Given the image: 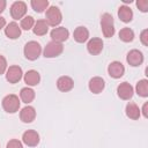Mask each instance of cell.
<instances>
[{"mask_svg":"<svg viewBox=\"0 0 148 148\" xmlns=\"http://www.w3.org/2000/svg\"><path fill=\"white\" fill-rule=\"evenodd\" d=\"M101 27L104 37L110 38L114 35V25H113V17L109 13H104L101 17Z\"/></svg>","mask_w":148,"mask_h":148,"instance_id":"1","label":"cell"},{"mask_svg":"<svg viewBox=\"0 0 148 148\" xmlns=\"http://www.w3.org/2000/svg\"><path fill=\"white\" fill-rule=\"evenodd\" d=\"M62 20V15H61V12L58 7L56 6H51L46 9V13H45V21L49 25H52V27H56L58 25Z\"/></svg>","mask_w":148,"mask_h":148,"instance_id":"2","label":"cell"},{"mask_svg":"<svg viewBox=\"0 0 148 148\" xmlns=\"http://www.w3.org/2000/svg\"><path fill=\"white\" fill-rule=\"evenodd\" d=\"M24 56L29 60H36L42 53V46L35 40H30L24 46Z\"/></svg>","mask_w":148,"mask_h":148,"instance_id":"3","label":"cell"},{"mask_svg":"<svg viewBox=\"0 0 148 148\" xmlns=\"http://www.w3.org/2000/svg\"><path fill=\"white\" fill-rule=\"evenodd\" d=\"M2 108L8 113H15L20 109V99L16 95L10 94L3 97L2 99Z\"/></svg>","mask_w":148,"mask_h":148,"instance_id":"4","label":"cell"},{"mask_svg":"<svg viewBox=\"0 0 148 148\" xmlns=\"http://www.w3.org/2000/svg\"><path fill=\"white\" fill-rule=\"evenodd\" d=\"M64 51V46L60 43H56V42H50L45 49H44V57L45 58H56L58 56H60Z\"/></svg>","mask_w":148,"mask_h":148,"instance_id":"5","label":"cell"},{"mask_svg":"<svg viewBox=\"0 0 148 148\" xmlns=\"http://www.w3.org/2000/svg\"><path fill=\"white\" fill-rule=\"evenodd\" d=\"M27 13V5L23 1H15L10 6V15L14 20L22 18Z\"/></svg>","mask_w":148,"mask_h":148,"instance_id":"6","label":"cell"},{"mask_svg":"<svg viewBox=\"0 0 148 148\" xmlns=\"http://www.w3.org/2000/svg\"><path fill=\"white\" fill-rule=\"evenodd\" d=\"M22 75H23L22 68L20 66L14 65V66H10L7 69V72H6V80L9 83H16V82H18L22 79Z\"/></svg>","mask_w":148,"mask_h":148,"instance_id":"7","label":"cell"},{"mask_svg":"<svg viewBox=\"0 0 148 148\" xmlns=\"http://www.w3.org/2000/svg\"><path fill=\"white\" fill-rule=\"evenodd\" d=\"M22 141L29 147H35L39 143V134L34 130H28L23 133Z\"/></svg>","mask_w":148,"mask_h":148,"instance_id":"8","label":"cell"},{"mask_svg":"<svg viewBox=\"0 0 148 148\" xmlns=\"http://www.w3.org/2000/svg\"><path fill=\"white\" fill-rule=\"evenodd\" d=\"M108 73H109V75H110L111 77H113V79H119V77H121V76L124 75V73H125V67H124V65H123L121 62H119V61H112V62L109 65V67H108Z\"/></svg>","mask_w":148,"mask_h":148,"instance_id":"9","label":"cell"},{"mask_svg":"<svg viewBox=\"0 0 148 148\" xmlns=\"http://www.w3.org/2000/svg\"><path fill=\"white\" fill-rule=\"evenodd\" d=\"M69 36V32L66 28L64 27H59V28H54L52 31H51V38H52V42H56V43H62L65 42Z\"/></svg>","mask_w":148,"mask_h":148,"instance_id":"10","label":"cell"},{"mask_svg":"<svg viewBox=\"0 0 148 148\" xmlns=\"http://www.w3.org/2000/svg\"><path fill=\"white\" fill-rule=\"evenodd\" d=\"M126 60H127V62H128L131 66L136 67V66H140V65L143 62V54H142V52L139 51V50H131V51L127 53Z\"/></svg>","mask_w":148,"mask_h":148,"instance_id":"11","label":"cell"},{"mask_svg":"<svg viewBox=\"0 0 148 148\" xmlns=\"http://www.w3.org/2000/svg\"><path fill=\"white\" fill-rule=\"evenodd\" d=\"M133 92H134L133 87H132L128 82H123V83H120V84L118 86V88H117V94H118V96H119L121 99H125V101L132 98Z\"/></svg>","mask_w":148,"mask_h":148,"instance_id":"12","label":"cell"},{"mask_svg":"<svg viewBox=\"0 0 148 148\" xmlns=\"http://www.w3.org/2000/svg\"><path fill=\"white\" fill-rule=\"evenodd\" d=\"M103 45H104V44H103V40H102L101 38L95 37V38H91V39L88 42V44H87V50H88V52H89L90 54L97 56V54H99V53L102 52Z\"/></svg>","mask_w":148,"mask_h":148,"instance_id":"13","label":"cell"},{"mask_svg":"<svg viewBox=\"0 0 148 148\" xmlns=\"http://www.w3.org/2000/svg\"><path fill=\"white\" fill-rule=\"evenodd\" d=\"M104 87H105V82L99 76H94L89 81V90L92 94H99V92H102L103 89H104Z\"/></svg>","mask_w":148,"mask_h":148,"instance_id":"14","label":"cell"},{"mask_svg":"<svg viewBox=\"0 0 148 148\" xmlns=\"http://www.w3.org/2000/svg\"><path fill=\"white\" fill-rule=\"evenodd\" d=\"M73 87H74V81L69 76H60L57 81V88L60 91H64V92L69 91L73 89Z\"/></svg>","mask_w":148,"mask_h":148,"instance_id":"15","label":"cell"},{"mask_svg":"<svg viewBox=\"0 0 148 148\" xmlns=\"http://www.w3.org/2000/svg\"><path fill=\"white\" fill-rule=\"evenodd\" d=\"M5 34H6V36L8 38L16 39V38H18L21 36V28L18 27V24L16 22H10L5 28Z\"/></svg>","mask_w":148,"mask_h":148,"instance_id":"16","label":"cell"},{"mask_svg":"<svg viewBox=\"0 0 148 148\" xmlns=\"http://www.w3.org/2000/svg\"><path fill=\"white\" fill-rule=\"evenodd\" d=\"M20 118H21V120L23 123H27V124L34 121L35 118H36V111H35V109L32 106H30V105L23 108L21 110V112H20Z\"/></svg>","mask_w":148,"mask_h":148,"instance_id":"17","label":"cell"},{"mask_svg":"<svg viewBox=\"0 0 148 148\" xmlns=\"http://www.w3.org/2000/svg\"><path fill=\"white\" fill-rule=\"evenodd\" d=\"M40 81V75L37 71L30 69L24 74V82L28 86H37Z\"/></svg>","mask_w":148,"mask_h":148,"instance_id":"18","label":"cell"},{"mask_svg":"<svg viewBox=\"0 0 148 148\" xmlns=\"http://www.w3.org/2000/svg\"><path fill=\"white\" fill-rule=\"evenodd\" d=\"M73 37L77 43H84L89 38V31L84 27H77L73 32Z\"/></svg>","mask_w":148,"mask_h":148,"instance_id":"19","label":"cell"},{"mask_svg":"<svg viewBox=\"0 0 148 148\" xmlns=\"http://www.w3.org/2000/svg\"><path fill=\"white\" fill-rule=\"evenodd\" d=\"M47 30H49V24L46 23L45 20H38V21H36L35 24H34V28H32L34 34L37 35V36H44V35H46Z\"/></svg>","mask_w":148,"mask_h":148,"instance_id":"20","label":"cell"},{"mask_svg":"<svg viewBox=\"0 0 148 148\" xmlns=\"http://www.w3.org/2000/svg\"><path fill=\"white\" fill-rule=\"evenodd\" d=\"M118 16H119V18H120L123 22L128 23V22H131L132 18H133V12H132V9H131L130 7H127V6H120L119 9H118Z\"/></svg>","mask_w":148,"mask_h":148,"instance_id":"21","label":"cell"},{"mask_svg":"<svg viewBox=\"0 0 148 148\" xmlns=\"http://www.w3.org/2000/svg\"><path fill=\"white\" fill-rule=\"evenodd\" d=\"M126 116L130 118V119H133V120H136L140 118V109L139 106L133 103V102H130L127 105H126Z\"/></svg>","mask_w":148,"mask_h":148,"instance_id":"22","label":"cell"},{"mask_svg":"<svg viewBox=\"0 0 148 148\" xmlns=\"http://www.w3.org/2000/svg\"><path fill=\"white\" fill-rule=\"evenodd\" d=\"M20 97H21L22 102H24V103L28 104V103H30V102L34 101V98H35V91L31 88H28V87L22 88L21 91H20Z\"/></svg>","mask_w":148,"mask_h":148,"instance_id":"23","label":"cell"},{"mask_svg":"<svg viewBox=\"0 0 148 148\" xmlns=\"http://www.w3.org/2000/svg\"><path fill=\"white\" fill-rule=\"evenodd\" d=\"M30 5L36 13H43L49 7V1L47 0H31Z\"/></svg>","mask_w":148,"mask_h":148,"instance_id":"24","label":"cell"},{"mask_svg":"<svg viewBox=\"0 0 148 148\" xmlns=\"http://www.w3.org/2000/svg\"><path fill=\"white\" fill-rule=\"evenodd\" d=\"M136 94L141 97H147L148 96V81L146 79L143 80H140L138 83H136Z\"/></svg>","mask_w":148,"mask_h":148,"instance_id":"25","label":"cell"},{"mask_svg":"<svg viewBox=\"0 0 148 148\" xmlns=\"http://www.w3.org/2000/svg\"><path fill=\"white\" fill-rule=\"evenodd\" d=\"M119 38L123 40V42H132L134 39V32L132 29L130 28H123L120 31H119Z\"/></svg>","mask_w":148,"mask_h":148,"instance_id":"26","label":"cell"},{"mask_svg":"<svg viewBox=\"0 0 148 148\" xmlns=\"http://www.w3.org/2000/svg\"><path fill=\"white\" fill-rule=\"evenodd\" d=\"M34 24H35V20L32 16H25L21 20V25L20 28H22L23 30H30L34 28Z\"/></svg>","mask_w":148,"mask_h":148,"instance_id":"27","label":"cell"},{"mask_svg":"<svg viewBox=\"0 0 148 148\" xmlns=\"http://www.w3.org/2000/svg\"><path fill=\"white\" fill-rule=\"evenodd\" d=\"M136 6L141 12H143V13L148 12V1L147 0H138Z\"/></svg>","mask_w":148,"mask_h":148,"instance_id":"28","label":"cell"},{"mask_svg":"<svg viewBox=\"0 0 148 148\" xmlns=\"http://www.w3.org/2000/svg\"><path fill=\"white\" fill-rule=\"evenodd\" d=\"M6 148H23V146L21 141H18L17 139H13V140H9Z\"/></svg>","mask_w":148,"mask_h":148,"instance_id":"29","label":"cell"},{"mask_svg":"<svg viewBox=\"0 0 148 148\" xmlns=\"http://www.w3.org/2000/svg\"><path fill=\"white\" fill-rule=\"evenodd\" d=\"M7 69V61H6V58L0 54V75L3 74Z\"/></svg>","mask_w":148,"mask_h":148,"instance_id":"30","label":"cell"},{"mask_svg":"<svg viewBox=\"0 0 148 148\" xmlns=\"http://www.w3.org/2000/svg\"><path fill=\"white\" fill-rule=\"evenodd\" d=\"M140 40H141V43H142L145 46L148 45V30H147V29L142 30V32H141V35H140Z\"/></svg>","mask_w":148,"mask_h":148,"instance_id":"31","label":"cell"},{"mask_svg":"<svg viewBox=\"0 0 148 148\" xmlns=\"http://www.w3.org/2000/svg\"><path fill=\"white\" fill-rule=\"evenodd\" d=\"M148 103L146 102L145 104H143V106H142V113H143V116H145V118H148Z\"/></svg>","mask_w":148,"mask_h":148,"instance_id":"32","label":"cell"},{"mask_svg":"<svg viewBox=\"0 0 148 148\" xmlns=\"http://www.w3.org/2000/svg\"><path fill=\"white\" fill-rule=\"evenodd\" d=\"M5 8H6V1L5 0H0V14L5 10Z\"/></svg>","mask_w":148,"mask_h":148,"instance_id":"33","label":"cell"},{"mask_svg":"<svg viewBox=\"0 0 148 148\" xmlns=\"http://www.w3.org/2000/svg\"><path fill=\"white\" fill-rule=\"evenodd\" d=\"M5 25H6V20H5V17H1V16H0V30H1Z\"/></svg>","mask_w":148,"mask_h":148,"instance_id":"34","label":"cell"}]
</instances>
